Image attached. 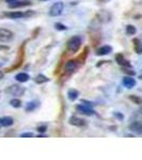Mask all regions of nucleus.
Listing matches in <instances>:
<instances>
[{"instance_id":"f257e3e1","label":"nucleus","mask_w":142,"mask_h":160,"mask_svg":"<svg viewBox=\"0 0 142 160\" xmlns=\"http://www.w3.org/2000/svg\"><path fill=\"white\" fill-rule=\"evenodd\" d=\"M81 38L80 37H73L72 38H69V41L68 42V48L69 51L72 52H76L78 51V49L81 46Z\"/></svg>"},{"instance_id":"f03ea898","label":"nucleus","mask_w":142,"mask_h":160,"mask_svg":"<svg viewBox=\"0 0 142 160\" xmlns=\"http://www.w3.org/2000/svg\"><path fill=\"white\" fill-rule=\"evenodd\" d=\"M64 9V3L63 2H56L55 4H53L49 10V15L50 16H59V15L61 14L62 11H63Z\"/></svg>"},{"instance_id":"7ed1b4c3","label":"nucleus","mask_w":142,"mask_h":160,"mask_svg":"<svg viewBox=\"0 0 142 160\" xmlns=\"http://www.w3.org/2000/svg\"><path fill=\"white\" fill-rule=\"evenodd\" d=\"M77 111H79L80 113H84V114L86 115H93L95 114V111L91 109V107L90 106H84V105H78L76 107Z\"/></svg>"},{"instance_id":"20e7f679","label":"nucleus","mask_w":142,"mask_h":160,"mask_svg":"<svg viewBox=\"0 0 142 160\" xmlns=\"http://www.w3.org/2000/svg\"><path fill=\"white\" fill-rule=\"evenodd\" d=\"M7 92L12 95H15V96H18V95H22L25 92V89L20 88L19 86H12L7 90Z\"/></svg>"},{"instance_id":"39448f33","label":"nucleus","mask_w":142,"mask_h":160,"mask_svg":"<svg viewBox=\"0 0 142 160\" xmlns=\"http://www.w3.org/2000/svg\"><path fill=\"white\" fill-rule=\"evenodd\" d=\"M31 4V1L30 0H20V1H14V2H11V3L9 4V7L13 9V8H22V7H28Z\"/></svg>"},{"instance_id":"423d86ee","label":"nucleus","mask_w":142,"mask_h":160,"mask_svg":"<svg viewBox=\"0 0 142 160\" xmlns=\"http://www.w3.org/2000/svg\"><path fill=\"white\" fill-rule=\"evenodd\" d=\"M123 84L125 86L127 89H131L136 86V80L133 78V77H129V76H125L123 78Z\"/></svg>"},{"instance_id":"0eeeda50","label":"nucleus","mask_w":142,"mask_h":160,"mask_svg":"<svg viewBox=\"0 0 142 160\" xmlns=\"http://www.w3.org/2000/svg\"><path fill=\"white\" fill-rule=\"evenodd\" d=\"M69 124L74 126H78V127H81V126L86 125V121L82 120L80 118H77V117H72L69 118Z\"/></svg>"},{"instance_id":"6e6552de","label":"nucleus","mask_w":142,"mask_h":160,"mask_svg":"<svg viewBox=\"0 0 142 160\" xmlns=\"http://www.w3.org/2000/svg\"><path fill=\"white\" fill-rule=\"evenodd\" d=\"M112 51V47L109 45H105V46H102V47H99V49H97L96 53L99 56H106L108 55V53H110Z\"/></svg>"},{"instance_id":"1a4fd4ad","label":"nucleus","mask_w":142,"mask_h":160,"mask_svg":"<svg viewBox=\"0 0 142 160\" xmlns=\"http://www.w3.org/2000/svg\"><path fill=\"white\" fill-rule=\"evenodd\" d=\"M115 61H117L120 65L126 66V68H130V66H131L129 62H128L127 60H125V58L123 57L122 53H118V55L115 56Z\"/></svg>"},{"instance_id":"9d476101","label":"nucleus","mask_w":142,"mask_h":160,"mask_svg":"<svg viewBox=\"0 0 142 160\" xmlns=\"http://www.w3.org/2000/svg\"><path fill=\"white\" fill-rule=\"evenodd\" d=\"M129 129L133 131H136L137 133H141L142 132V125L140 122H134L133 124L129 125Z\"/></svg>"},{"instance_id":"9b49d317","label":"nucleus","mask_w":142,"mask_h":160,"mask_svg":"<svg viewBox=\"0 0 142 160\" xmlns=\"http://www.w3.org/2000/svg\"><path fill=\"white\" fill-rule=\"evenodd\" d=\"M25 13L23 12H10V13H7L6 16L10 17L12 19H18V18H22V17L25 16Z\"/></svg>"},{"instance_id":"f8f14e48","label":"nucleus","mask_w":142,"mask_h":160,"mask_svg":"<svg viewBox=\"0 0 142 160\" xmlns=\"http://www.w3.org/2000/svg\"><path fill=\"white\" fill-rule=\"evenodd\" d=\"M15 79L18 82H27L28 80L30 79V77H29V75L26 73H18L15 76Z\"/></svg>"},{"instance_id":"ddd939ff","label":"nucleus","mask_w":142,"mask_h":160,"mask_svg":"<svg viewBox=\"0 0 142 160\" xmlns=\"http://www.w3.org/2000/svg\"><path fill=\"white\" fill-rule=\"evenodd\" d=\"M13 123H14V121H13L12 118H0V124H1L2 126H4V127H9V126H12Z\"/></svg>"},{"instance_id":"4468645a","label":"nucleus","mask_w":142,"mask_h":160,"mask_svg":"<svg viewBox=\"0 0 142 160\" xmlns=\"http://www.w3.org/2000/svg\"><path fill=\"white\" fill-rule=\"evenodd\" d=\"M77 63L76 61H68L65 64V71L66 72H74L77 68Z\"/></svg>"},{"instance_id":"2eb2a0df","label":"nucleus","mask_w":142,"mask_h":160,"mask_svg":"<svg viewBox=\"0 0 142 160\" xmlns=\"http://www.w3.org/2000/svg\"><path fill=\"white\" fill-rule=\"evenodd\" d=\"M68 96L69 100H76L79 96V92L77 91V90L72 89L68 92Z\"/></svg>"},{"instance_id":"dca6fc26","label":"nucleus","mask_w":142,"mask_h":160,"mask_svg":"<svg viewBox=\"0 0 142 160\" xmlns=\"http://www.w3.org/2000/svg\"><path fill=\"white\" fill-rule=\"evenodd\" d=\"M13 33L8 29H0V38H11Z\"/></svg>"},{"instance_id":"f3484780","label":"nucleus","mask_w":142,"mask_h":160,"mask_svg":"<svg viewBox=\"0 0 142 160\" xmlns=\"http://www.w3.org/2000/svg\"><path fill=\"white\" fill-rule=\"evenodd\" d=\"M34 81L37 82V83H45V82H48L49 81V79L47 78L46 76H44V75H38L37 77H35Z\"/></svg>"},{"instance_id":"a211bd4d","label":"nucleus","mask_w":142,"mask_h":160,"mask_svg":"<svg viewBox=\"0 0 142 160\" xmlns=\"http://www.w3.org/2000/svg\"><path fill=\"white\" fill-rule=\"evenodd\" d=\"M136 32H137V29H136L135 26L128 25L127 27H126V33H127L128 35H134Z\"/></svg>"},{"instance_id":"6ab92c4d","label":"nucleus","mask_w":142,"mask_h":160,"mask_svg":"<svg viewBox=\"0 0 142 160\" xmlns=\"http://www.w3.org/2000/svg\"><path fill=\"white\" fill-rule=\"evenodd\" d=\"M37 107H38L37 102H28L27 106H26V111H32V110H34Z\"/></svg>"},{"instance_id":"aec40b11","label":"nucleus","mask_w":142,"mask_h":160,"mask_svg":"<svg viewBox=\"0 0 142 160\" xmlns=\"http://www.w3.org/2000/svg\"><path fill=\"white\" fill-rule=\"evenodd\" d=\"M10 104H11L12 107H14V108H19L20 106H22V102L17 98H13L11 102H10Z\"/></svg>"},{"instance_id":"412c9836","label":"nucleus","mask_w":142,"mask_h":160,"mask_svg":"<svg viewBox=\"0 0 142 160\" xmlns=\"http://www.w3.org/2000/svg\"><path fill=\"white\" fill-rule=\"evenodd\" d=\"M134 43L136 44V45H135V47H136V51H137V52H138V53H141V43H140V41L137 40V38H136V40L134 41Z\"/></svg>"},{"instance_id":"4be33fe9","label":"nucleus","mask_w":142,"mask_h":160,"mask_svg":"<svg viewBox=\"0 0 142 160\" xmlns=\"http://www.w3.org/2000/svg\"><path fill=\"white\" fill-rule=\"evenodd\" d=\"M55 27H56V29L61 30V31H63V30H66V29H68V27H66V26L62 25V24H60V22H57V24L55 25Z\"/></svg>"},{"instance_id":"5701e85b","label":"nucleus","mask_w":142,"mask_h":160,"mask_svg":"<svg viewBox=\"0 0 142 160\" xmlns=\"http://www.w3.org/2000/svg\"><path fill=\"white\" fill-rule=\"evenodd\" d=\"M20 137L22 138H32V137H34V135L32 132H24L20 135Z\"/></svg>"},{"instance_id":"b1692460","label":"nucleus","mask_w":142,"mask_h":160,"mask_svg":"<svg viewBox=\"0 0 142 160\" xmlns=\"http://www.w3.org/2000/svg\"><path fill=\"white\" fill-rule=\"evenodd\" d=\"M38 131H41V132H44V131L46 130V126H42V127H38Z\"/></svg>"},{"instance_id":"393cba45","label":"nucleus","mask_w":142,"mask_h":160,"mask_svg":"<svg viewBox=\"0 0 142 160\" xmlns=\"http://www.w3.org/2000/svg\"><path fill=\"white\" fill-rule=\"evenodd\" d=\"M2 78H3V73H2V72H0V80H1Z\"/></svg>"},{"instance_id":"a878e982","label":"nucleus","mask_w":142,"mask_h":160,"mask_svg":"<svg viewBox=\"0 0 142 160\" xmlns=\"http://www.w3.org/2000/svg\"><path fill=\"white\" fill-rule=\"evenodd\" d=\"M7 2H9V3H11V2H14V1H16V0H6Z\"/></svg>"},{"instance_id":"bb28decb","label":"nucleus","mask_w":142,"mask_h":160,"mask_svg":"<svg viewBox=\"0 0 142 160\" xmlns=\"http://www.w3.org/2000/svg\"><path fill=\"white\" fill-rule=\"evenodd\" d=\"M41 1H47V0H41Z\"/></svg>"},{"instance_id":"cd10ccee","label":"nucleus","mask_w":142,"mask_h":160,"mask_svg":"<svg viewBox=\"0 0 142 160\" xmlns=\"http://www.w3.org/2000/svg\"><path fill=\"white\" fill-rule=\"evenodd\" d=\"M1 66H2V64H0V68H1Z\"/></svg>"}]
</instances>
